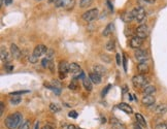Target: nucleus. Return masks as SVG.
I'll return each instance as SVG.
<instances>
[{"label": "nucleus", "instance_id": "nucleus-1", "mask_svg": "<svg viewBox=\"0 0 167 129\" xmlns=\"http://www.w3.org/2000/svg\"><path fill=\"white\" fill-rule=\"evenodd\" d=\"M22 120H23V116L17 112V113H14L7 116L4 123H5V126L8 129H16L22 122Z\"/></svg>", "mask_w": 167, "mask_h": 129}, {"label": "nucleus", "instance_id": "nucleus-2", "mask_svg": "<svg viewBox=\"0 0 167 129\" xmlns=\"http://www.w3.org/2000/svg\"><path fill=\"white\" fill-rule=\"evenodd\" d=\"M132 84L135 88H145L149 84V79L145 74H136L132 78Z\"/></svg>", "mask_w": 167, "mask_h": 129}, {"label": "nucleus", "instance_id": "nucleus-3", "mask_svg": "<svg viewBox=\"0 0 167 129\" xmlns=\"http://www.w3.org/2000/svg\"><path fill=\"white\" fill-rule=\"evenodd\" d=\"M132 15L134 20H136L137 22H141L146 18V11L141 6H136L132 9Z\"/></svg>", "mask_w": 167, "mask_h": 129}, {"label": "nucleus", "instance_id": "nucleus-4", "mask_svg": "<svg viewBox=\"0 0 167 129\" xmlns=\"http://www.w3.org/2000/svg\"><path fill=\"white\" fill-rule=\"evenodd\" d=\"M98 15H99V12H98L97 8H92V9H89L86 12H84L83 15V19L85 20L86 22H92L94 20H96L98 18Z\"/></svg>", "mask_w": 167, "mask_h": 129}, {"label": "nucleus", "instance_id": "nucleus-5", "mask_svg": "<svg viewBox=\"0 0 167 129\" xmlns=\"http://www.w3.org/2000/svg\"><path fill=\"white\" fill-rule=\"evenodd\" d=\"M134 56H135V59L139 62H146V60L149 59V54L146 51H143V50L137 49L134 52Z\"/></svg>", "mask_w": 167, "mask_h": 129}, {"label": "nucleus", "instance_id": "nucleus-6", "mask_svg": "<svg viewBox=\"0 0 167 129\" xmlns=\"http://www.w3.org/2000/svg\"><path fill=\"white\" fill-rule=\"evenodd\" d=\"M149 35V28L146 25H140L137 27L136 29V36H138V37L145 39L148 37Z\"/></svg>", "mask_w": 167, "mask_h": 129}, {"label": "nucleus", "instance_id": "nucleus-7", "mask_svg": "<svg viewBox=\"0 0 167 129\" xmlns=\"http://www.w3.org/2000/svg\"><path fill=\"white\" fill-rule=\"evenodd\" d=\"M59 72H60L61 79H64L66 77L67 72H69V64L66 61H61L59 63Z\"/></svg>", "mask_w": 167, "mask_h": 129}, {"label": "nucleus", "instance_id": "nucleus-8", "mask_svg": "<svg viewBox=\"0 0 167 129\" xmlns=\"http://www.w3.org/2000/svg\"><path fill=\"white\" fill-rule=\"evenodd\" d=\"M83 71L80 67V65L77 64V63H70L69 64V72L71 74H72L73 79H78V77H80L81 72Z\"/></svg>", "mask_w": 167, "mask_h": 129}, {"label": "nucleus", "instance_id": "nucleus-9", "mask_svg": "<svg viewBox=\"0 0 167 129\" xmlns=\"http://www.w3.org/2000/svg\"><path fill=\"white\" fill-rule=\"evenodd\" d=\"M75 5V0H61L56 7H63L65 9H72Z\"/></svg>", "mask_w": 167, "mask_h": 129}, {"label": "nucleus", "instance_id": "nucleus-10", "mask_svg": "<svg viewBox=\"0 0 167 129\" xmlns=\"http://www.w3.org/2000/svg\"><path fill=\"white\" fill-rule=\"evenodd\" d=\"M142 42H143V39L142 38L138 37V36H134V37H132V38L130 39L129 45H130V47L132 48V49L137 50V49H139L142 45Z\"/></svg>", "mask_w": 167, "mask_h": 129}, {"label": "nucleus", "instance_id": "nucleus-11", "mask_svg": "<svg viewBox=\"0 0 167 129\" xmlns=\"http://www.w3.org/2000/svg\"><path fill=\"white\" fill-rule=\"evenodd\" d=\"M48 50H49V49L45 47V45H36V47H35V49H34L33 55L36 56L37 58H39L40 56L47 54Z\"/></svg>", "mask_w": 167, "mask_h": 129}, {"label": "nucleus", "instance_id": "nucleus-12", "mask_svg": "<svg viewBox=\"0 0 167 129\" xmlns=\"http://www.w3.org/2000/svg\"><path fill=\"white\" fill-rule=\"evenodd\" d=\"M156 102V99L153 95H145L141 99V103L146 107H151Z\"/></svg>", "mask_w": 167, "mask_h": 129}, {"label": "nucleus", "instance_id": "nucleus-13", "mask_svg": "<svg viewBox=\"0 0 167 129\" xmlns=\"http://www.w3.org/2000/svg\"><path fill=\"white\" fill-rule=\"evenodd\" d=\"M93 72H95V74H99L102 77V75H105L107 74V69L101 64H95L93 66Z\"/></svg>", "mask_w": 167, "mask_h": 129}, {"label": "nucleus", "instance_id": "nucleus-14", "mask_svg": "<svg viewBox=\"0 0 167 129\" xmlns=\"http://www.w3.org/2000/svg\"><path fill=\"white\" fill-rule=\"evenodd\" d=\"M11 53H12V57H14L15 59H17V60L21 58V56H22L21 50H20L15 44H12V45H11Z\"/></svg>", "mask_w": 167, "mask_h": 129}, {"label": "nucleus", "instance_id": "nucleus-15", "mask_svg": "<svg viewBox=\"0 0 167 129\" xmlns=\"http://www.w3.org/2000/svg\"><path fill=\"white\" fill-rule=\"evenodd\" d=\"M137 70H138L139 74H148L150 70L149 64L146 62H140V63L137 65Z\"/></svg>", "mask_w": 167, "mask_h": 129}, {"label": "nucleus", "instance_id": "nucleus-16", "mask_svg": "<svg viewBox=\"0 0 167 129\" xmlns=\"http://www.w3.org/2000/svg\"><path fill=\"white\" fill-rule=\"evenodd\" d=\"M110 124H111V129H127L125 125L123 123H121L116 118L110 119Z\"/></svg>", "mask_w": 167, "mask_h": 129}, {"label": "nucleus", "instance_id": "nucleus-17", "mask_svg": "<svg viewBox=\"0 0 167 129\" xmlns=\"http://www.w3.org/2000/svg\"><path fill=\"white\" fill-rule=\"evenodd\" d=\"M118 108H120L121 111H123L124 113H126V114H128V115L133 114L132 108H131L129 104L124 103V102H122V103H120V104H118Z\"/></svg>", "mask_w": 167, "mask_h": 129}, {"label": "nucleus", "instance_id": "nucleus-18", "mask_svg": "<svg viewBox=\"0 0 167 129\" xmlns=\"http://www.w3.org/2000/svg\"><path fill=\"white\" fill-rule=\"evenodd\" d=\"M89 79L92 81L93 84H96V85H99L101 83V75L95 74V72H91L89 74Z\"/></svg>", "mask_w": 167, "mask_h": 129}, {"label": "nucleus", "instance_id": "nucleus-19", "mask_svg": "<svg viewBox=\"0 0 167 129\" xmlns=\"http://www.w3.org/2000/svg\"><path fill=\"white\" fill-rule=\"evenodd\" d=\"M155 113L157 115H164V114H166L167 113V104H165V103L159 104L158 107L156 108Z\"/></svg>", "mask_w": 167, "mask_h": 129}, {"label": "nucleus", "instance_id": "nucleus-20", "mask_svg": "<svg viewBox=\"0 0 167 129\" xmlns=\"http://www.w3.org/2000/svg\"><path fill=\"white\" fill-rule=\"evenodd\" d=\"M83 85H84L85 89H86V90H87L88 92H91V91H92L93 86H92V81H91L90 79L85 78L84 80H83Z\"/></svg>", "mask_w": 167, "mask_h": 129}, {"label": "nucleus", "instance_id": "nucleus-21", "mask_svg": "<svg viewBox=\"0 0 167 129\" xmlns=\"http://www.w3.org/2000/svg\"><path fill=\"white\" fill-rule=\"evenodd\" d=\"M135 119H136V122L140 125V126H143V127L146 126V120H145V118L142 117L141 114L136 113V114H135Z\"/></svg>", "mask_w": 167, "mask_h": 129}, {"label": "nucleus", "instance_id": "nucleus-22", "mask_svg": "<svg viewBox=\"0 0 167 129\" xmlns=\"http://www.w3.org/2000/svg\"><path fill=\"white\" fill-rule=\"evenodd\" d=\"M155 92H156V88L154 86L148 85L146 87L143 88V93H145V95H153Z\"/></svg>", "mask_w": 167, "mask_h": 129}, {"label": "nucleus", "instance_id": "nucleus-23", "mask_svg": "<svg viewBox=\"0 0 167 129\" xmlns=\"http://www.w3.org/2000/svg\"><path fill=\"white\" fill-rule=\"evenodd\" d=\"M113 31H114V24L113 23H109V24L105 27V29H104L102 34H103V36H109L111 33H113Z\"/></svg>", "mask_w": 167, "mask_h": 129}, {"label": "nucleus", "instance_id": "nucleus-24", "mask_svg": "<svg viewBox=\"0 0 167 129\" xmlns=\"http://www.w3.org/2000/svg\"><path fill=\"white\" fill-rule=\"evenodd\" d=\"M122 20L124 22H126V23H128V22H130L131 20H133V15H132V12H125L124 15H122Z\"/></svg>", "mask_w": 167, "mask_h": 129}, {"label": "nucleus", "instance_id": "nucleus-25", "mask_svg": "<svg viewBox=\"0 0 167 129\" xmlns=\"http://www.w3.org/2000/svg\"><path fill=\"white\" fill-rule=\"evenodd\" d=\"M9 58L8 57V53L6 52V50H4V48H1V60L3 62H5V63H7V62L9 61Z\"/></svg>", "mask_w": 167, "mask_h": 129}, {"label": "nucleus", "instance_id": "nucleus-26", "mask_svg": "<svg viewBox=\"0 0 167 129\" xmlns=\"http://www.w3.org/2000/svg\"><path fill=\"white\" fill-rule=\"evenodd\" d=\"M11 103L12 104H14V105H17V104H19L20 102L22 101V97L21 96H18V95H14V97H12L11 98Z\"/></svg>", "mask_w": 167, "mask_h": 129}, {"label": "nucleus", "instance_id": "nucleus-27", "mask_svg": "<svg viewBox=\"0 0 167 129\" xmlns=\"http://www.w3.org/2000/svg\"><path fill=\"white\" fill-rule=\"evenodd\" d=\"M93 0H81L80 2V6L81 8H85V7H88V6H90L92 4Z\"/></svg>", "mask_w": 167, "mask_h": 129}, {"label": "nucleus", "instance_id": "nucleus-28", "mask_svg": "<svg viewBox=\"0 0 167 129\" xmlns=\"http://www.w3.org/2000/svg\"><path fill=\"white\" fill-rule=\"evenodd\" d=\"M78 87V84H77V79H73L72 81H71V83L69 84V86H68V88L70 89V90H77Z\"/></svg>", "mask_w": 167, "mask_h": 129}, {"label": "nucleus", "instance_id": "nucleus-29", "mask_svg": "<svg viewBox=\"0 0 167 129\" xmlns=\"http://www.w3.org/2000/svg\"><path fill=\"white\" fill-rule=\"evenodd\" d=\"M50 110L52 112H54V113H58V112L61 111V108L59 107L58 104H56V103H51L50 104Z\"/></svg>", "mask_w": 167, "mask_h": 129}, {"label": "nucleus", "instance_id": "nucleus-30", "mask_svg": "<svg viewBox=\"0 0 167 129\" xmlns=\"http://www.w3.org/2000/svg\"><path fill=\"white\" fill-rule=\"evenodd\" d=\"M30 126H31V124H30V121H25V122H23V123L21 124V126L19 127V129H30Z\"/></svg>", "mask_w": 167, "mask_h": 129}, {"label": "nucleus", "instance_id": "nucleus-31", "mask_svg": "<svg viewBox=\"0 0 167 129\" xmlns=\"http://www.w3.org/2000/svg\"><path fill=\"white\" fill-rule=\"evenodd\" d=\"M105 48H106L107 51H114V42L113 41H109L106 44Z\"/></svg>", "mask_w": 167, "mask_h": 129}, {"label": "nucleus", "instance_id": "nucleus-32", "mask_svg": "<svg viewBox=\"0 0 167 129\" xmlns=\"http://www.w3.org/2000/svg\"><path fill=\"white\" fill-rule=\"evenodd\" d=\"M50 63H51V60H49L48 58H44V59H42V61H41L42 67H44V68H49Z\"/></svg>", "mask_w": 167, "mask_h": 129}, {"label": "nucleus", "instance_id": "nucleus-33", "mask_svg": "<svg viewBox=\"0 0 167 129\" xmlns=\"http://www.w3.org/2000/svg\"><path fill=\"white\" fill-rule=\"evenodd\" d=\"M28 60L30 61V63H36V62L38 61V58L36 57V56H34L33 54H32V55H29Z\"/></svg>", "mask_w": 167, "mask_h": 129}, {"label": "nucleus", "instance_id": "nucleus-34", "mask_svg": "<svg viewBox=\"0 0 167 129\" xmlns=\"http://www.w3.org/2000/svg\"><path fill=\"white\" fill-rule=\"evenodd\" d=\"M54 54H55V53H54V51H53V50L49 49V50H48V52H47V57H45V58H48L49 60H51V59L53 58Z\"/></svg>", "mask_w": 167, "mask_h": 129}, {"label": "nucleus", "instance_id": "nucleus-35", "mask_svg": "<svg viewBox=\"0 0 167 129\" xmlns=\"http://www.w3.org/2000/svg\"><path fill=\"white\" fill-rule=\"evenodd\" d=\"M154 129H167V125L166 123H159L156 125Z\"/></svg>", "mask_w": 167, "mask_h": 129}, {"label": "nucleus", "instance_id": "nucleus-36", "mask_svg": "<svg viewBox=\"0 0 167 129\" xmlns=\"http://www.w3.org/2000/svg\"><path fill=\"white\" fill-rule=\"evenodd\" d=\"M68 116H69L70 118H77V113L75 111H71L69 114H68Z\"/></svg>", "mask_w": 167, "mask_h": 129}, {"label": "nucleus", "instance_id": "nucleus-37", "mask_svg": "<svg viewBox=\"0 0 167 129\" xmlns=\"http://www.w3.org/2000/svg\"><path fill=\"white\" fill-rule=\"evenodd\" d=\"M28 91H16V92H12L11 95L14 96V95H19V94H23V93H27Z\"/></svg>", "mask_w": 167, "mask_h": 129}, {"label": "nucleus", "instance_id": "nucleus-38", "mask_svg": "<svg viewBox=\"0 0 167 129\" xmlns=\"http://www.w3.org/2000/svg\"><path fill=\"white\" fill-rule=\"evenodd\" d=\"M3 113H4V103L1 102V104H0V116H2Z\"/></svg>", "mask_w": 167, "mask_h": 129}, {"label": "nucleus", "instance_id": "nucleus-39", "mask_svg": "<svg viewBox=\"0 0 167 129\" xmlns=\"http://www.w3.org/2000/svg\"><path fill=\"white\" fill-rule=\"evenodd\" d=\"M5 66H6V69H7L8 71H12V68H14V66L11 65V63H5Z\"/></svg>", "mask_w": 167, "mask_h": 129}, {"label": "nucleus", "instance_id": "nucleus-40", "mask_svg": "<svg viewBox=\"0 0 167 129\" xmlns=\"http://www.w3.org/2000/svg\"><path fill=\"white\" fill-rule=\"evenodd\" d=\"M60 1H61V0H49V2H50V3H54L56 6H57L59 3H60Z\"/></svg>", "mask_w": 167, "mask_h": 129}, {"label": "nucleus", "instance_id": "nucleus-41", "mask_svg": "<svg viewBox=\"0 0 167 129\" xmlns=\"http://www.w3.org/2000/svg\"><path fill=\"white\" fill-rule=\"evenodd\" d=\"M110 87H111V86H110V85H109V86H107L106 88H104V90L102 91V95H103V96H104V95H105V94L107 93V91L109 90V88H110Z\"/></svg>", "mask_w": 167, "mask_h": 129}, {"label": "nucleus", "instance_id": "nucleus-42", "mask_svg": "<svg viewBox=\"0 0 167 129\" xmlns=\"http://www.w3.org/2000/svg\"><path fill=\"white\" fill-rule=\"evenodd\" d=\"M127 61H126V57L125 56H124L123 57V65H124V69H125V70H127Z\"/></svg>", "mask_w": 167, "mask_h": 129}, {"label": "nucleus", "instance_id": "nucleus-43", "mask_svg": "<svg viewBox=\"0 0 167 129\" xmlns=\"http://www.w3.org/2000/svg\"><path fill=\"white\" fill-rule=\"evenodd\" d=\"M117 63L118 65H121V55L120 54H117Z\"/></svg>", "mask_w": 167, "mask_h": 129}, {"label": "nucleus", "instance_id": "nucleus-44", "mask_svg": "<svg viewBox=\"0 0 167 129\" xmlns=\"http://www.w3.org/2000/svg\"><path fill=\"white\" fill-rule=\"evenodd\" d=\"M41 129H54V127L52 126V125H50V124H47V125H44V126L42 127Z\"/></svg>", "mask_w": 167, "mask_h": 129}, {"label": "nucleus", "instance_id": "nucleus-45", "mask_svg": "<svg viewBox=\"0 0 167 129\" xmlns=\"http://www.w3.org/2000/svg\"><path fill=\"white\" fill-rule=\"evenodd\" d=\"M106 3H107V4H109V7L110 8V11H114V6H113V4H111V3H110L109 0H106Z\"/></svg>", "mask_w": 167, "mask_h": 129}, {"label": "nucleus", "instance_id": "nucleus-46", "mask_svg": "<svg viewBox=\"0 0 167 129\" xmlns=\"http://www.w3.org/2000/svg\"><path fill=\"white\" fill-rule=\"evenodd\" d=\"M2 2H4V4H5V5H9V4H12V0H3Z\"/></svg>", "mask_w": 167, "mask_h": 129}, {"label": "nucleus", "instance_id": "nucleus-47", "mask_svg": "<svg viewBox=\"0 0 167 129\" xmlns=\"http://www.w3.org/2000/svg\"><path fill=\"white\" fill-rule=\"evenodd\" d=\"M133 129H141V127H140V125L136 122V123L133 125Z\"/></svg>", "mask_w": 167, "mask_h": 129}, {"label": "nucleus", "instance_id": "nucleus-48", "mask_svg": "<svg viewBox=\"0 0 167 129\" xmlns=\"http://www.w3.org/2000/svg\"><path fill=\"white\" fill-rule=\"evenodd\" d=\"M67 129H78L75 125H73V124H71V125H68L67 126Z\"/></svg>", "mask_w": 167, "mask_h": 129}, {"label": "nucleus", "instance_id": "nucleus-49", "mask_svg": "<svg viewBox=\"0 0 167 129\" xmlns=\"http://www.w3.org/2000/svg\"><path fill=\"white\" fill-rule=\"evenodd\" d=\"M103 56H104V57H102V59H103V60H105L106 62H109V59L106 57V55H103Z\"/></svg>", "mask_w": 167, "mask_h": 129}, {"label": "nucleus", "instance_id": "nucleus-50", "mask_svg": "<svg viewBox=\"0 0 167 129\" xmlns=\"http://www.w3.org/2000/svg\"><path fill=\"white\" fill-rule=\"evenodd\" d=\"M101 120H102V122H101V123H102V124L106 123V119H105V118H103V117H102V119H101Z\"/></svg>", "mask_w": 167, "mask_h": 129}, {"label": "nucleus", "instance_id": "nucleus-51", "mask_svg": "<svg viewBox=\"0 0 167 129\" xmlns=\"http://www.w3.org/2000/svg\"><path fill=\"white\" fill-rule=\"evenodd\" d=\"M145 1L149 3H153V2H155V0H145Z\"/></svg>", "mask_w": 167, "mask_h": 129}, {"label": "nucleus", "instance_id": "nucleus-52", "mask_svg": "<svg viewBox=\"0 0 167 129\" xmlns=\"http://www.w3.org/2000/svg\"><path fill=\"white\" fill-rule=\"evenodd\" d=\"M35 129H38V123H36V128Z\"/></svg>", "mask_w": 167, "mask_h": 129}, {"label": "nucleus", "instance_id": "nucleus-53", "mask_svg": "<svg viewBox=\"0 0 167 129\" xmlns=\"http://www.w3.org/2000/svg\"><path fill=\"white\" fill-rule=\"evenodd\" d=\"M166 125H167V121H166Z\"/></svg>", "mask_w": 167, "mask_h": 129}, {"label": "nucleus", "instance_id": "nucleus-54", "mask_svg": "<svg viewBox=\"0 0 167 129\" xmlns=\"http://www.w3.org/2000/svg\"><path fill=\"white\" fill-rule=\"evenodd\" d=\"M2 1H3V0H1V2H2Z\"/></svg>", "mask_w": 167, "mask_h": 129}, {"label": "nucleus", "instance_id": "nucleus-55", "mask_svg": "<svg viewBox=\"0 0 167 129\" xmlns=\"http://www.w3.org/2000/svg\"><path fill=\"white\" fill-rule=\"evenodd\" d=\"M78 129H81V128H78Z\"/></svg>", "mask_w": 167, "mask_h": 129}]
</instances>
